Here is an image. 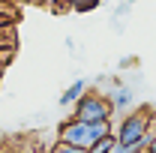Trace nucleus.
I'll use <instances>...</instances> for the list:
<instances>
[{
    "instance_id": "6",
    "label": "nucleus",
    "mask_w": 156,
    "mask_h": 153,
    "mask_svg": "<svg viewBox=\"0 0 156 153\" xmlns=\"http://www.w3.org/2000/svg\"><path fill=\"white\" fill-rule=\"evenodd\" d=\"M114 144H117V135L108 132V135H102L96 144L90 147V153H111V150H114Z\"/></svg>"
},
{
    "instance_id": "7",
    "label": "nucleus",
    "mask_w": 156,
    "mask_h": 153,
    "mask_svg": "<svg viewBox=\"0 0 156 153\" xmlns=\"http://www.w3.org/2000/svg\"><path fill=\"white\" fill-rule=\"evenodd\" d=\"M102 0H66V6L69 9H75V12H90V9H96Z\"/></svg>"
},
{
    "instance_id": "10",
    "label": "nucleus",
    "mask_w": 156,
    "mask_h": 153,
    "mask_svg": "<svg viewBox=\"0 0 156 153\" xmlns=\"http://www.w3.org/2000/svg\"><path fill=\"white\" fill-rule=\"evenodd\" d=\"M9 21H12V18H9V15H0V30H3V27H6Z\"/></svg>"
},
{
    "instance_id": "3",
    "label": "nucleus",
    "mask_w": 156,
    "mask_h": 153,
    "mask_svg": "<svg viewBox=\"0 0 156 153\" xmlns=\"http://www.w3.org/2000/svg\"><path fill=\"white\" fill-rule=\"evenodd\" d=\"M57 141H66V144H75V147H87V150H90L99 141V135H96V129H93V123L78 120V117H66L57 126Z\"/></svg>"
},
{
    "instance_id": "9",
    "label": "nucleus",
    "mask_w": 156,
    "mask_h": 153,
    "mask_svg": "<svg viewBox=\"0 0 156 153\" xmlns=\"http://www.w3.org/2000/svg\"><path fill=\"white\" fill-rule=\"evenodd\" d=\"M147 150L156 153V132H150V138H147Z\"/></svg>"
},
{
    "instance_id": "1",
    "label": "nucleus",
    "mask_w": 156,
    "mask_h": 153,
    "mask_svg": "<svg viewBox=\"0 0 156 153\" xmlns=\"http://www.w3.org/2000/svg\"><path fill=\"white\" fill-rule=\"evenodd\" d=\"M114 135L123 144H147V138H150V111H129L114 126Z\"/></svg>"
},
{
    "instance_id": "5",
    "label": "nucleus",
    "mask_w": 156,
    "mask_h": 153,
    "mask_svg": "<svg viewBox=\"0 0 156 153\" xmlns=\"http://www.w3.org/2000/svg\"><path fill=\"white\" fill-rule=\"evenodd\" d=\"M84 93H87V81H84V78H75V81H72V84H69V87L60 93L57 102L63 105V108H69V105H75V102H78Z\"/></svg>"
},
{
    "instance_id": "2",
    "label": "nucleus",
    "mask_w": 156,
    "mask_h": 153,
    "mask_svg": "<svg viewBox=\"0 0 156 153\" xmlns=\"http://www.w3.org/2000/svg\"><path fill=\"white\" fill-rule=\"evenodd\" d=\"M72 117L87 120V123H93V120H114V105H111L108 93H99V90L96 93H84L75 102Z\"/></svg>"
},
{
    "instance_id": "11",
    "label": "nucleus",
    "mask_w": 156,
    "mask_h": 153,
    "mask_svg": "<svg viewBox=\"0 0 156 153\" xmlns=\"http://www.w3.org/2000/svg\"><path fill=\"white\" fill-rule=\"evenodd\" d=\"M51 153H54V150H51Z\"/></svg>"
},
{
    "instance_id": "4",
    "label": "nucleus",
    "mask_w": 156,
    "mask_h": 153,
    "mask_svg": "<svg viewBox=\"0 0 156 153\" xmlns=\"http://www.w3.org/2000/svg\"><path fill=\"white\" fill-rule=\"evenodd\" d=\"M108 99H111V105H114V114L117 111H129V108L135 105V93H132L126 84H117L114 90L108 93Z\"/></svg>"
},
{
    "instance_id": "8",
    "label": "nucleus",
    "mask_w": 156,
    "mask_h": 153,
    "mask_svg": "<svg viewBox=\"0 0 156 153\" xmlns=\"http://www.w3.org/2000/svg\"><path fill=\"white\" fill-rule=\"evenodd\" d=\"M54 153H90L87 147H75V144H66V141H54Z\"/></svg>"
}]
</instances>
